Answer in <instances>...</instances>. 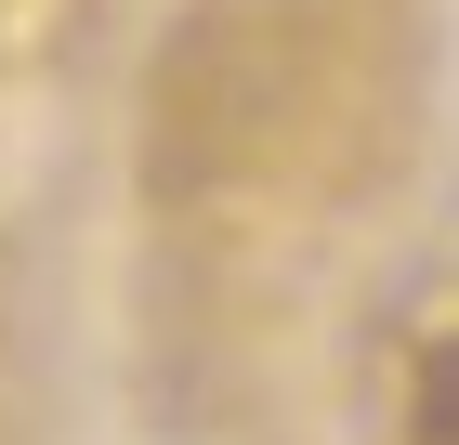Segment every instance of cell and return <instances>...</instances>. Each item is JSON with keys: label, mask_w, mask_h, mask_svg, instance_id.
<instances>
[{"label": "cell", "mask_w": 459, "mask_h": 445, "mask_svg": "<svg viewBox=\"0 0 459 445\" xmlns=\"http://www.w3.org/2000/svg\"><path fill=\"white\" fill-rule=\"evenodd\" d=\"M420 132V0H197L144 66V197L184 236H316Z\"/></svg>", "instance_id": "1"}, {"label": "cell", "mask_w": 459, "mask_h": 445, "mask_svg": "<svg viewBox=\"0 0 459 445\" xmlns=\"http://www.w3.org/2000/svg\"><path fill=\"white\" fill-rule=\"evenodd\" d=\"M106 0H0V66H53Z\"/></svg>", "instance_id": "2"}, {"label": "cell", "mask_w": 459, "mask_h": 445, "mask_svg": "<svg viewBox=\"0 0 459 445\" xmlns=\"http://www.w3.org/2000/svg\"><path fill=\"white\" fill-rule=\"evenodd\" d=\"M407 445H459V328L407 367Z\"/></svg>", "instance_id": "3"}]
</instances>
